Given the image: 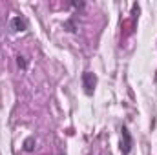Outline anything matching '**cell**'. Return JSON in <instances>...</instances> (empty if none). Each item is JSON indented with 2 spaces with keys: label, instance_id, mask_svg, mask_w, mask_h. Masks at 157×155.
<instances>
[{
  "label": "cell",
  "instance_id": "obj_1",
  "mask_svg": "<svg viewBox=\"0 0 157 155\" xmlns=\"http://www.w3.org/2000/svg\"><path fill=\"white\" fill-rule=\"evenodd\" d=\"M130 150H132V135L128 128H122L121 130V152L122 155H130Z\"/></svg>",
  "mask_w": 157,
  "mask_h": 155
},
{
  "label": "cell",
  "instance_id": "obj_2",
  "mask_svg": "<svg viewBox=\"0 0 157 155\" xmlns=\"http://www.w3.org/2000/svg\"><path fill=\"white\" fill-rule=\"evenodd\" d=\"M95 84H97V77H95L93 73H90V71L82 73V86H84V91H86L88 95H91V93H93Z\"/></svg>",
  "mask_w": 157,
  "mask_h": 155
},
{
  "label": "cell",
  "instance_id": "obj_3",
  "mask_svg": "<svg viewBox=\"0 0 157 155\" xmlns=\"http://www.w3.org/2000/svg\"><path fill=\"white\" fill-rule=\"evenodd\" d=\"M11 29L13 31H26L28 29V22H26V18H22V17H13L11 18Z\"/></svg>",
  "mask_w": 157,
  "mask_h": 155
},
{
  "label": "cell",
  "instance_id": "obj_4",
  "mask_svg": "<svg viewBox=\"0 0 157 155\" xmlns=\"http://www.w3.org/2000/svg\"><path fill=\"white\" fill-rule=\"evenodd\" d=\"M24 150L26 152H33L35 150V137H28L24 141Z\"/></svg>",
  "mask_w": 157,
  "mask_h": 155
},
{
  "label": "cell",
  "instance_id": "obj_5",
  "mask_svg": "<svg viewBox=\"0 0 157 155\" xmlns=\"http://www.w3.org/2000/svg\"><path fill=\"white\" fill-rule=\"evenodd\" d=\"M17 64H18V68H20V70H28V60H26L22 55H18V57H17Z\"/></svg>",
  "mask_w": 157,
  "mask_h": 155
}]
</instances>
